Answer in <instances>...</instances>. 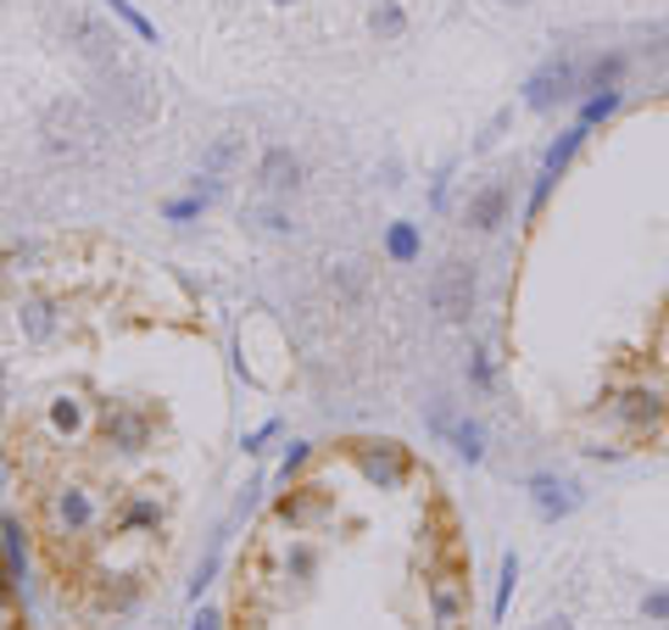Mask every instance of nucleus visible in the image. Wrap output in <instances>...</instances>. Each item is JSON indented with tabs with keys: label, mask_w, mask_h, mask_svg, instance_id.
Wrapping results in <instances>:
<instances>
[{
	"label": "nucleus",
	"mask_w": 669,
	"mask_h": 630,
	"mask_svg": "<svg viewBox=\"0 0 669 630\" xmlns=\"http://www.w3.org/2000/svg\"><path fill=\"white\" fill-rule=\"evenodd\" d=\"M212 575H218V553H212V558H207V564L196 569V580H190V597H201V591L212 586Z\"/></svg>",
	"instance_id": "36"
},
{
	"label": "nucleus",
	"mask_w": 669,
	"mask_h": 630,
	"mask_svg": "<svg viewBox=\"0 0 669 630\" xmlns=\"http://www.w3.org/2000/svg\"><path fill=\"white\" fill-rule=\"evenodd\" d=\"M234 156H240V140H234V134H223V140H212V145H207L201 173H218V178H223V173L234 167Z\"/></svg>",
	"instance_id": "28"
},
{
	"label": "nucleus",
	"mask_w": 669,
	"mask_h": 630,
	"mask_svg": "<svg viewBox=\"0 0 669 630\" xmlns=\"http://www.w3.org/2000/svg\"><path fill=\"white\" fill-rule=\"evenodd\" d=\"M525 491H530V508H536V519L541 524H558V519H569V513H580V502H585V491H580V480H569V475H530L525 480Z\"/></svg>",
	"instance_id": "7"
},
{
	"label": "nucleus",
	"mask_w": 669,
	"mask_h": 630,
	"mask_svg": "<svg viewBox=\"0 0 669 630\" xmlns=\"http://www.w3.org/2000/svg\"><path fill=\"white\" fill-rule=\"evenodd\" d=\"M480 302V268L463 262V257H447L436 274H430V307L441 324H463Z\"/></svg>",
	"instance_id": "3"
},
{
	"label": "nucleus",
	"mask_w": 669,
	"mask_h": 630,
	"mask_svg": "<svg viewBox=\"0 0 669 630\" xmlns=\"http://www.w3.org/2000/svg\"><path fill=\"white\" fill-rule=\"evenodd\" d=\"M447 441H452V453H458L463 464H480V458H485V424H480V419L447 424Z\"/></svg>",
	"instance_id": "19"
},
{
	"label": "nucleus",
	"mask_w": 669,
	"mask_h": 630,
	"mask_svg": "<svg viewBox=\"0 0 669 630\" xmlns=\"http://www.w3.org/2000/svg\"><path fill=\"white\" fill-rule=\"evenodd\" d=\"M469 385H474V391H491V385H496V369H491V351H485V346L469 351Z\"/></svg>",
	"instance_id": "31"
},
{
	"label": "nucleus",
	"mask_w": 669,
	"mask_h": 630,
	"mask_svg": "<svg viewBox=\"0 0 669 630\" xmlns=\"http://www.w3.org/2000/svg\"><path fill=\"white\" fill-rule=\"evenodd\" d=\"M45 519H51V535H90L101 524V502L84 486H56L45 497Z\"/></svg>",
	"instance_id": "6"
},
{
	"label": "nucleus",
	"mask_w": 669,
	"mask_h": 630,
	"mask_svg": "<svg viewBox=\"0 0 669 630\" xmlns=\"http://www.w3.org/2000/svg\"><path fill=\"white\" fill-rule=\"evenodd\" d=\"M101 430H107V441H118V453H140V446L151 441V430H156V419H151V408L118 402V408H107Z\"/></svg>",
	"instance_id": "12"
},
{
	"label": "nucleus",
	"mask_w": 669,
	"mask_h": 630,
	"mask_svg": "<svg viewBox=\"0 0 669 630\" xmlns=\"http://www.w3.org/2000/svg\"><path fill=\"white\" fill-rule=\"evenodd\" d=\"M118 524H123V530H156V524H162V508H156V497H123V508H118Z\"/></svg>",
	"instance_id": "25"
},
{
	"label": "nucleus",
	"mask_w": 669,
	"mask_h": 630,
	"mask_svg": "<svg viewBox=\"0 0 669 630\" xmlns=\"http://www.w3.org/2000/svg\"><path fill=\"white\" fill-rule=\"evenodd\" d=\"M18 324H23V335H29L34 346H51V340L62 335V313H56V302H45V296H29L23 313H18Z\"/></svg>",
	"instance_id": "16"
},
{
	"label": "nucleus",
	"mask_w": 669,
	"mask_h": 630,
	"mask_svg": "<svg viewBox=\"0 0 669 630\" xmlns=\"http://www.w3.org/2000/svg\"><path fill=\"white\" fill-rule=\"evenodd\" d=\"M0 558H7V569L23 586V575H29V530H23L18 513H0Z\"/></svg>",
	"instance_id": "17"
},
{
	"label": "nucleus",
	"mask_w": 669,
	"mask_h": 630,
	"mask_svg": "<svg viewBox=\"0 0 669 630\" xmlns=\"http://www.w3.org/2000/svg\"><path fill=\"white\" fill-rule=\"evenodd\" d=\"M358 469H363L369 486L402 491V486L413 480V453H407L402 441H363V446H358Z\"/></svg>",
	"instance_id": "5"
},
{
	"label": "nucleus",
	"mask_w": 669,
	"mask_h": 630,
	"mask_svg": "<svg viewBox=\"0 0 669 630\" xmlns=\"http://www.w3.org/2000/svg\"><path fill=\"white\" fill-rule=\"evenodd\" d=\"M508 123H514V107H502V112H496V118H491V123H485V134H480V140H474V151H491V145H496V140H502V129H508Z\"/></svg>",
	"instance_id": "34"
},
{
	"label": "nucleus",
	"mask_w": 669,
	"mask_h": 630,
	"mask_svg": "<svg viewBox=\"0 0 669 630\" xmlns=\"http://www.w3.org/2000/svg\"><path fill=\"white\" fill-rule=\"evenodd\" d=\"M514 586H519V553H502V569H496V602H491V619H496V624L508 619Z\"/></svg>",
	"instance_id": "23"
},
{
	"label": "nucleus",
	"mask_w": 669,
	"mask_h": 630,
	"mask_svg": "<svg viewBox=\"0 0 669 630\" xmlns=\"http://www.w3.org/2000/svg\"><path fill=\"white\" fill-rule=\"evenodd\" d=\"M268 7H296V0H268Z\"/></svg>",
	"instance_id": "40"
},
{
	"label": "nucleus",
	"mask_w": 669,
	"mask_h": 630,
	"mask_svg": "<svg viewBox=\"0 0 669 630\" xmlns=\"http://www.w3.org/2000/svg\"><path fill=\"white\" fill-rule=\"evenodd\" d=\"M18 591H23V586H18V575L7 569V558H0V608H12V602H18Z\"/></svg>",
	"instance_id": "35"
},
{
	"label": "nucleus",
	"mask_w": 669,
	"mask_h": 630,
	"mask_svg": "<svg viewBox=\"0 0 669 630\" xmlns=\"http://www.w3.org/2000/svg\"><path fill=\"white\" fill-rule=\"evenodd\" d=\"M508 202H514V191L502 185V178H485L480 191H469V202H463V229H474V235H491L502 218H508Z\"/></svg>",
	"instance_id": "10"
},
{
	"label": "nucleus",
	"mask_w": 669,
	"mask_h": 630,
	"mask_svg": "<svg viewBox=\"0 0 669 630\" xmlns=\"http://www.w3.org/2000/svg\"><path fill=\"white\" fill-rule=\"evenodd\" d=\"M290 530H307L318 513H329V497L323 491H312V486H301V491H290V497H279V508H274Z\"/></svg>",
	"instance_id": "18"
},
{
	"label": "nucleus",
	"mask_w": 669,
	"mask_h": 630,
	"mask_svg": "<svg viewBox=\"0 0 669 630\" xmlns=\"http://www.w3.org/2000/svg\"><path fill=\"white\" fill-rule=\"evenodd\" d=\"M101 7H107V12H112V18H118V23H123V29L134 34V40L156 45V23H151V18H145V12L134 7V0H101Z\"/></svg>",
	"instance_id": "24"
},
{
	"label": "nucleus",
	"mask_w": 669,
	"mask_h": 630,
	"mask_svg": "<svg viewBox=\"0 0 669 630\" xmlns=\"http://www.w3.org/2000/svg\"><path fill=\"white\" fill-rule=\"evenodd\" d=\"M363 285H369V274H363L358 262H329V291L341 296L347 307H358V302H363Z\"/></svg>",
	"instance_id": "20"
},
{
	"label": "nucleus",
	"mask_w": 669,
	"mask_h": 630,
	"mask_svg": "<svg viewBox=\"0 0 669 630\" xmlns=\"http://www.w3.org/2000/svg\"><path fill=\"white\" fill-rule=\"evenodd\" d=\"M508 7H530V0H508Z\"/></svg>",
	"instance_id": "41"
},
{
	"label": "nucleus",
	"mask_w": 669,
	"mask_h": 630,
	"mask_svg": "<svg viewBox=\"0 0 669 630\" xmlns=\"http://www.w3.org/2000/svg\"><path fill=\"white\" fill-rule=\"evenodd\" d=\"M641 613H647L652 624H669V586H652V591L641 597Z\"/></svg>",
	"instance_id": "33"
},
{
	"label": "nucleus",
	"mask_w": 669,
	"mask_h": 630,
	"mask_svg": "<svg viewBox=\"0 0 669 630\" xmlns=\"http://www.w3.org/2000/svg\"><path fill=\"white\" fill-rule=\"evenodd\" d=\"M569 101H580V62H574L569 51H558V56H547V62L525 78V112L547 118V112H558V107H569Z\"/></svg>",
	"instance_id": "2"
},
{
	"label": "nucleus",
	"mask_w": 669,
	"mask_h": 630,
	"mask_svg": "<svg viewBox=\"0 0 669 630\" xmlns=\"http://www.w3.org/2000/svg\"><path fill=\"white\" fill-rule=\"evenodd\" d=\"M536 630H574V619H569V613H547Z\"/></svg>",
	"instance_id": "38"
},
{
	"label": "nucleus",
	"mask_w": 669,
	"mask_h": 630,
	"mask_svg": "<svg viewBox=\"0 0 669 630\" xmlns=\"http://www.w3.org/2000/svg\"><path fill=\"white\" fill-rule=\"evenodd\" d=\"M619 107H625V89H597V96H580V123L597 129V123H608Z\"/></svg>",
	"instance_id": "22"
},
{
	"label": "nucleus",
	"mask_w": 669,
	"mask_h": 630,
	"mask_svg": "<svg viewBox=\"0 0 669 630\" xmlns=\"http://www.w3.org/2000/svg\"><path fill=\"white\" fill-rule=\"evenodd\" d=\"M307 458H312V441H290V446H285V458H279V480L290 486V480L307 469Z\"/></svg>",
	"instance_id": "30"
},
{
	"label": "nucleus",
	"mask_w": 669,
	"mask_h": 630,
	"mask_svg": "<svg viewBox=\"0 0 669 630\" xmlns=\"http://www.w3.org/2000/svg\"><path fill=\"white\" fill-rule=\"evenodd\" d=\"M40 134H45V151L51 156H67V162H84L96 156L101 140H107V123L84 107V101H51L45 118H40Z\"/></svg>",
	"instance_id": "1"
},
{
	"label": "nucleus",
	"mask_w": 669,
	"mask_h": 630,
	"mask_svg": "<svg viewBox=\"0 0 669 630\" xmlns=\"http://www.w3.org/2000/svg\"><path fill=\"white\" fill-rule=\"evenodd\" d=\"M614 419H619L630 435H647V430H658V424H663V397H658V391H647V385H630V391H619V397H614Z\"/></svg>",
	"instance_id": "13"
},
{
	"label": "nucleus",
	"mask_w": 669,
	"mask_h": 630,
	"mask_svg": "<svg viewBox=\"0 0 669 630\" xmlns=\"http://www.w3.org/2000/svg\"><path fill=\"white\" fill-rule=\"evenodd\" d=\"M369 29H374V40H402V34H407V12H402V0H380V7L369 12Z\"/></svg>",
	"instance_id": "26"
},
{
	"label": "nucleus",
	"mask_w": 669,
	"mask_h": 630,
	"mask_svg": "<svg viewBox=\"0 0 669 630\" xmlns=\"http://www.w3.org/2000/svg\"><path fill=\"white\" fill-rule=\"evenodd\" d=\"M218 624H223V619H218L212 608H201V619H196V630H218Z\"/></svg>",
	"instance_id": "39"
},
{
	"label": "nucleus",
	"mask_w": 669,
	"mask_h": 630,
	"mask_svg": "<svg viewBox=\"0 0 669 630\" xmlns=\"http://www.w3.org/2000/svg\"><path fill=\"white\" fill-rule=\"evenodd\" d=\"M257 229H263V235H274V240H285V235H296V218H290V207H285V202H274V196H268V202L257 207Z\"/></svg>",
	"instance_id": "27"
},
{
	"label": "nucleus",
	"mask_w": 669,
	"mask_h": 630,
	"mask_svg": "<svg viewBox=\"0 0 669 630\" xmlns=\"http://www.w3.org/2000/svg\"><path fill=\"white\" fill-rule=\"evenodd\" d=\"M101 84H107V101H118L123 118H151V84L140 73H129L123 62L118 67H96Z\"/></svg>",
	"instance_id": "11"
},
{
	"label": "nucleus",
	"mask_w": 669,
	"mask_h": 630,
	"mask_svg": "<svg viewBox=\"0 0 669 630\" xmlns=\"http://www.w3.org/2000/svg\"><path fill=\"white\" fill-rule=\"evenodd\" d=\"M51 424H56V430H67V435H78V430H84V402L56 397V402H51Z\"/></svg>",
	"instance_id": "29"
},
{
	"label": "nucleus",
	"mask_w": 669,
	"mask_h": 630,
	"mask_svg": "<svg viewBox=\"0 0 669 630\" xmlns=\"http://www.w3.org/2000/svg\"><path fill=\"white\" fill-rule=\"evenodd\" d=\"M274 435H279V419H268L257 435H245V453H263V441H274Z\"/></svg>",
	"instance_id": "37"
},
{
	"label": "nucleus",
	"mask_w": 669,
	"mask_h": 630,
	"mask_svg": "<svg viewBox=\"0 0 669 630\" xmlns=\"http://www.w3.org/2000/svg\"><path fill=\"white\" fill-rule=\"evenodd\" d=\"M301 178H307V162H301L290 145H268V151H263V162H257V185H263V196L290 202V196L301 191Z\"/></svg>",
	"instance_id": "9"
},
{
	"label": "nucleus",
	"mask_w": 669,
	"mask_h": 630,
	"mask_svg": "<svg viewBox=\"0 0 669 630\" xmlns=\"http://www.w3.org/2000/svg\"><path fill=\"white\" fill-rule=\"evenodd\" d=\"M630 56L625 51H597L592 62H580V96H597V89H619L625 84Z\"/></svg>",
	"instance_id": "14"
},
{
	"label": "nucleus",
	"mask_w": 669,
	"mask_h": 630,
	"mask_svg": "<svg viewBox=\"0 0 669 630\" xmlns=\"http://www.w3.org/2000/svg\"><path fill=\"white\" fill-rule=\"evenodd\" d=\"M201 213H207V202H201V196H179V202H167V207H162V218H167V224H190V218H201Z\"/></svg>",
	"instance_id": "32"
},
{
	"label": "nucleus",
	"mask_w": 669,
	"mask_h": 630,
	"mask_svg": "<svg viewBox=\"0 0 669 630\" xmlns=\"http://www.w3.org/2000/svg\"><path fill=\"white\" fill-rule=\"evenodd\" d=\"M67 40H73V51L90 62V67H118V62H123V56H118L123 40H118L96 12H73V18H67Z\"/></svg>",
	"instance_id": "8"
},
{
	"label": "nucleus",
	"mask_w": 669,
	"mask_h": 630,
	"mask_svg": "<svg viewBox=\"0 0 669 630\" xmlns=\"http://www.w3.org/2000/svg\"><path fill=\"white\" fill-rule=\"evenodd\" d=\"M585 134H592L585 123H569V129H563L552 145H547V156H541V173H536V185H530V207H525V218H530V224L547 213V202H552V191H558V178L569 173V162H574V151L585 145Z\"/></svg>",
	"instance_id": "4"
},
{
	"label": "nucleus",
	"mask_w": 669,
	"mask_h": 630,
	"mask_svg": "<svg viewBox=\"0 0 669 630\" xmlns=\"http://www.w3.org/2000/svg\"><path fill=\"white\" fill-rule=\"evenodd\" d=\"M418 251H425V235H418L413 224H391V229H385V257H391V262L407 268V262H418Z\"/></svg>",
	"instance_id": "21"
},
{
	"label": "nucleus",
	"mask_w": 669,
	"mask_h": 630,
	"mask_svg": "<svg viewBox=\"0 0 669 630\" xmlns=\"http://www.w3.org/2000/svg\"><path fill=\"white\" fill-rule=\"evenodd\" d=\"M463 608H469V591L447 575L430 580V613H436V630H463Z\"/></svg>",
	"instance_id": "15"
}]
</instances>
